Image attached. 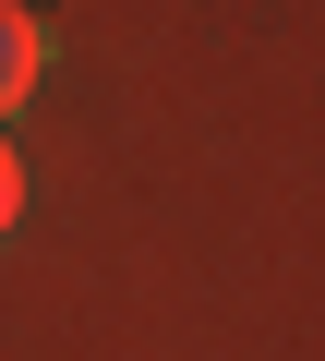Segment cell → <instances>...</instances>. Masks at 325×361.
Returning <instances> with one entry per match:
<instances>
[{
	"label": "cell",
	"mask_w": 325,
	"mask_h": 361,
	"mask_svg": "<svg viewBox=\"0 0 325 361\" xmlns=\"http://www.w3.org/2000/svg\"><path fill=\"white\" fill-rule=\"evenodd\" d=\"M37 73H49V25H37V13H13V0H0V121H13V109L37 97Z\"/></svg>",
	"instance_id": "cell-1"
},
{
	"label": "cell",
	"mask_w": 325,
	"mask_h": 361,
	"mask_svg": "<svg viewBox=\"0 0 325 361\" xmlns=\"http://www.w3.org/2000/svg\"><path fill=\"white\" fill-rule=\"evenodd\" d=\"M13 217H25V169H13V145H0V241H13Z\"/></svg>",
	"instance_id": "cell-2"
}]
</instances>
